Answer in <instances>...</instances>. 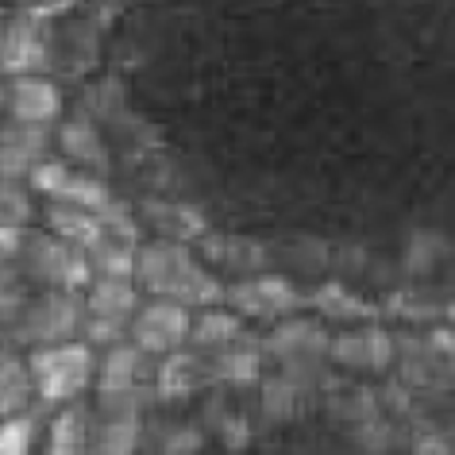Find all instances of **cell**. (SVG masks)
Listing matches in <instances>:
<instances>
[{
	"label": "cell",
	"instance_id": "8992f818",
	"mask_svg": "<svg viewBox=\"0 0 455 455\" xmlns=\"http://www.w3.org/2000/svg\"><path fill=\"white\" fill-rule=\"evenodd\" d=\"M224 301L240 316H255V321H290L305 305L298 286L282 275H255L235 282V286H228Z\"/></svg>",
	"mask_w": 455,
	"mask_h": 455
},
{
	"label": "cell",
	"instance_id": "7c38bea8",
	"mask_svg": "<svg viewBox=\"0 0 455 455\" xmlns=\"http://www.w3.org/2000/svg\"><path fill=\"white\" fill-rule=\"evenodd\" d=\"M4 74L8 77H24L47 66V39H43L39 20H16L4 31Z\"/></svg>",
	"mask_w": 455,
	"mask_h": 455
},
{
	"label": "cell",
	"instance_id": "2e32d148",
	"mask_svg": "<svg viewBox=\"0 0 455 455\" xmlns=\"http://www.w3.org/2000/svg\"><path fill=\"white\" fill-rule=\"evenodd\" d=\"M143 355L147 351H140L135 344L108 347V355L100 359V371H97V390L100 394H132L143 374Z\"/></svg>",
	"mask_w": 455,
	"mask_h": 455
},
{
	"label": "cell",
	"instance_id": "e0dca14e",
	"mask_svg": "<svg viewBox=\"0 0 455 455\" xmlns=\"http://www.w3.org/2000/svg\"><path fill=\"white\" fill-rule=\"evenodd\" d=\"M143 216L151 220V228L163 240H193V235H209L204 232V220H201V212L197 209H189V204H170V201H147L143 204Z\"/></svg>",
	"mask_w": 455,
	"mask_h": 455
},
{
	"label": "cell",
	"instance_id": "4fadbf2b",
	"mask_svg": "<svg viewBox=\"0 0 455 455\" xmlns=\"http://www.w3.org/2000/svg\"><path fill=\"white\" fill-rule=\"evenodd\" d=\"M135 313H140V290H135V278H97L93 286H89L85 316L132 324Z\"/></svg>",
	"mask_w": 455,
	"mask_h": 455
},
{
	"label": "cell",
	"instance_id": "9a60e30c",
	"mask_svg": "<svg viewBox=\"0 0 455 455\" xmlns=\"http://www.w3.org/2000/svg\"><path fill=\"white\" fill-rule=\"evenodd\" d=\"M59 147L66 151V158L82 163L85 170H97V174H105L108 151H105V140H100V132L93 128V120H85V116L66 120L62 132H59Z\"/></svg>",
	"mask_w": 455,
	"mask_h": 455
},
{
	"label": "cell",
	"instance_id": "30bf717a",
	"mask_svg": "<svg viewBox=\"0 0 455 455\" xmlns=\"http://www.w3.org/2000/svg\"><path fill=\"white\" fill-rule=\"evenodd\" d=\"M4 108L8 120L20 124H51L62 116V89L39 74L8 77L4 85Z\"/></svg>",
	"mask_w": 455,
	"mask_h": 455
},
{
	"label": "cell",
	"instance_id": "cb8c5ba5",
	"mask_svg": "<svg viewBox=\"0 0 455 455\" xmlns=\"http://www.w3.org/2000/svg\"><path fill=\"white\" fill-rule=\"evenodd\" d=\"M93 420L82 405H70L54 417L51 425V443H47V455H85V448L93 443Z\"/></svg>",
	"mask_w": 455,
	"mask_h": 455
},
{
	"label": "cell",
	"instance_id": "603a6c76",
	"mask_svg": "<svg viewBox=\"0 0 455 455\" xmlns=\"http://www.w3.org/2000/svg\"><path fill=\"white\" fill-rule=\"evenodd\" d=\"M0 413L8 417H20V413H28V402H31V394H36V379H31V363H24L16 355L12 347L4 351V374H0Z\"/></svg>",
	"mask_w": 455,
	"mask_h": 455
},
{
	"label": "cell",
	"instance_id": "44dd1931",
	"mask_svg": "<svg viewBox=\"0 0 455 455\" xmlns=\"http://www.w3.org/2000/svg\"><path fill=\"white\" fill-rule=\"evenodd\" d=\"M305 397H309V390H305L301 382H293L290 374H270V379H263V397H259V405H263V417L275 420V425H286V420H293L305 409Z\"/></svg>",
	"mask_w": 455,
	"mask_h": 455
},
{
	"label": "cell",
	"instance_id": "ba28073f",
	"mask_svg": "<svg viewBox=\"0 0 455 455\" xmlns=\"http://www.w3.org/2000/svg\"><path fill=\"white\" fill-rule=\"evenodd\" d=\"M267 351L282 367H286V363L328 359L332 355V332H328L324 321H316V316H290V321H278V328L270 332Z\"/></svg>",
	"mask_w": 455,
	"mask_h": 455
},
{
	"label": "cell",
	"instance_id": "836d02e7",
	"mask_svg": "<svg viewBox=\"0 0 455 455\" xmlns=\"http://www.w3.org/2000/svg\"><path fill=\"white\" fill-rule=\"evenodd\" d=\"M443 316H448V321H451V324H455V301H451V305H448V309H443Z\"/></svg>",
	"mask_w": 455,
	"mask_h": 455
},
{
	"label": "cell",
	"instance_id": "277c9868",
	"mask_svg": "<svg viewBox=\"0 0 455 455\" xmlns=\"http://www.w3.org/2000/svg\"><path fill=\"white\" fill-rule=\"evenodd\" d=\"M85 324V309L74 301V293H43L31 305H24V316H20V339L36 347H54V344H70L74 332H82Z\"/></svg>",
	"mask_w": 455,
	"mask_h": 455
},
{
	"label": "cell",
	"instance_id": "5bb4252c",
	"mask_svg": "<svg viewBox=\"0 0 455 455\" xmlns=\"http://www.w3.org/2000/svg\"><path fill=\"white\" fill-rule=\"evenodd\" d=\"M216 379L212 374V359L204 363L197 351H174V355L163 359L158 367V394L163 397H186V394H197L201 386H209Z\"/></svg>",
	"mask_w": 455,
	"mask_h": 455
},
{
	"label": "cell",
	"instance_id": "d6a6232c",
	"mask_svg": "<svg viewBox=\"0 0 455 455\" xmlns=\"http://www.w3.org/2000/svg\"><path fill=\"white\" fill-rule=\"evenodd\" d=\"M432 344H436V351L448 359L451 379H455V332H448V328H436V332H432Z\"/></svg>",
	"mask_w": 455,
	"mask_h": 455
},
{
	"label": "cell",
	"instance_id": "83f0119b",
	"mask_svg": "<svg viewBox=\"0 0 455 455\" xmlns=\"http://www.w3.org/2000/svg\"><path fill=\"white\" fill-rule=\"evenodd\" d=\"M31 443H36V417H8L0 428V455H31Z\"/></svg>",
	"mask_w": 455,
	"mask_h": 455
},
{
	"label": "cell",
	"instance_id": "ac0fdd59",
	"mask_svg": "<svg viewBox=\"0 0 455 455\" xmlns=\"http://www.w3.org/2000/svg\"><path fill=\"white\" fill-rule=\"evenodd\" d=\"M243 339V316L235 309H204L197 321H193V339L189 344L197 351H224Z\"/></svg>",
	"mask_w": 455,
	"mask_h": 455
},
{
	"label": "cell",
	"instance_id": "1f68e13d",
	"mask_svg": "<svg viewBox=\"0 0 455 455\" xmlns=\"http://www.w3.org/2000/svg\"><path fill=\"white\" fill-rule=\"evenodd\" d=\"M201 443H204L201 428H178V432H170V436L163 440V455H197Z\"/></svg>",
	"mask_w": 455,
	"mask_h": 455
},
{
	"label": "cell",
	"instance_id": "4dcf8cb0",
	"mask_svg": "<svg viewBox=\"0 0 455 455\" xmlns=\"http://www.w3.org/2000/svg\"><path fill=\"white\" fill-rule=\"evenodd\" d=\"M413 455H455V443L440 428H420L413 436Z\"/></svg>",
	"mask_w": 455,
	"mask_h": 455
},
{
	"label": "cell",
	"instance_id": "ffe728a7",
	"mask_svg": "<svg viewBox=\"0 0 455 455\" xmlns=\"http://www.w3.org/2000/svg\"><path fill=\"white\" fill-rule=\"evenodd\" d=\"M59 204H74V209H85V212H112V189L105 186L100 174H89V170H70L62 181V189L54 193Z\"/></svg>",
	"mask_w": 455,
	"mask_h": 455
},
{
	"label": "cell",
	"instance_id": "8fae6325",
	"mask_svg": "<svg viewBox=\"0 0 455 455\" xmlns=\"http://www.w3.org/2000/svg\"><path fill=\"white\" fill-rule=\"evenodd\" d=\"M4 181H20V174H31L39 163H47V147H51V128L47 124H4Z\"/></svg>",
	"mask_w": 455,
	"mask_h": 455
},
{
	"label": "cell",
	"instance_id": "7402d4cb",
	"mask_svg": "<svg viewBox=\"0 0 455 455\" xmlns=\"http://www.w3.org/2000/svg\"><path fill=\"white\" fill-rule=\"evenodd\" d=\"M212 374L216 382H232V386H251L263 379V351L255 344H232L212 355Z\"/></svg>",
	"mask_w": 455,
	"mask_h": 455
},
{
	"label": "cell",
	"instance_id": "3957f363",
	"mask_svg": "<svg viewBox=\"0 0 455 455\" xmlns=\"http://www.w3.org/2000/svg\"><path fill=\"white\" fill-rule=\"evenodd\" d=\"M24 267L31 278L47 282V286L59 293H77L97 275L82 247H74L66 240H51V235H28Z\"/></svg>",
	"mask_w": 455,
	"mask_h": 455
},
{
	"label": "cell",
	"instance_id": "9c48e42d",
	"mask_svg": "<svg viewBox=\"0 0 455 455\" xmlns=\"http://www.w3.org/2000/svg\"><path fill=\"white\" fill-rule=\"evenodd\" d=\"M394 336L386 332L382 324H367V328H351V332H339L332 339V359L347 371H371V374H382L390 371L394 363Z\"/></svg>",
	"mask_w": 455,
	"mask_h": 455
},
{
	"label": "cell",
	"instance_id": "52a82bcc",
	"mask_svg": "<svg viewBox=\"0 0 455 455\" xmlns=\"http://www.w3.org/2000/svg\"><path fill=\"white\" fill-rule=\"evenodd\" d=\"M132 394H100V413L93 417V455L135 451V443H140V405H135Z\"/></svg>",
	"mask_w": 455,
	"mask_h": 455
},
{
	"label": "cell",
	"instance_id": "7a4b0ae2",
	"mask_svg": "<svg viewBox=\"0 0 455 455\" xmlns=\"http://www.w3.org/2000/svg\"><path fill=\"white\" fill-rule=\"evenodd\" d=\"M28 363H31V379H36V394L47 405H70L77 394L89 390V382L100 371V363L93 359V347L85 339L36 347L28 355Z\"/></svg>",
	"mask_w": 455,
	"mask_h": 455
},
{
	"label": "cell",
	"instance_id": "d4e9b609",
	"mask_svg": "<svg viewBox=\"0 0 455 455\" xmlns=\"http://www.w3.org/2000/svg\"><path fill=\"white\" fill-rule=\"evenodd\" d=\"M313 305L316 309H321L324 316H332V321H363V316H367V321H374V316H379V309H374V305H367V301H359L355 293H347L344 286H321L313 293Z\"/></svg>",
	"mask_w": 455,
	"mask_h": 455
},
{
	"label": "cell",
	"instance_id": "f546056e",
	"mask_svg": "<svg viewBox=\"0 0 455 455\" xmlns=\"http://www.w3.org/2000/svg\"><path fill=\"white\" fill-rule=\"evenodd\" d=\"M31 216V201L20 181H4V228H24Z\"/></svg>",
	"mask_w": 455,
	"mask_h": 455
},
{
	"label": "cell",
	"instance_id": "6da1fadb",
	"mask_svg": "<svg viewBox=\"0 0 455 455\" xmlns=\"http://www.w3.org/2000/svg\"><path fill=\"white\" fill-rule=\"evenodd\" d=\"M135 286L147 290L151 298L181 301V305H204L212 309L224 301L228 286H220L209 270H204L186 243L174 240H155L140 247V267H135Z\"/></svg>",
	"mask_w": 455,
	"mask_h": 455
},
{
	"label": "cell",
	"instance_id": "4316f807",
	"mask_svg": "<svg viewBox=\"0 0 455 455\" xmlns=\"http://www.w3.org/2000/svg\"><path fill=\"white\" fill-rule=\"evenodd\" d=\"M209 425H212V432L220 436V443H224L228 451H243L247 443H251V425H247L243 417H235V413H224V405H220V402L212 405Z\"/></svg>",
	"mask_w": 455,
	"mask_h": 455
},
{
	"label": "cell",
	"instance_id": "484cf974",
	"mask_svg": "<svg viewBox=\"0 0 455 455\" xmlns=\"http://www.w3.org/2000/svg\"><path fill=\"white\" fill-rule=\"evenodd\" d=\"M440 255H448V243L440 232H413V240L405 247V270L409 275H428Z\"/></svg>",
	"mask_w": 455,
	"mask_h": 455
},
{
	"label": "cell",
	"instance_id": "f1b7e54d",
	"mask_svg": "<svg viewBox=\"0 0 455 455\" xmlns=\"http://www.w3.org/2000/svg\"><path fill=\"white\" fill-rule=\"evenodd\" d=\"M351 436H355V443L363 451L382 455V451H390V443H394V425L379 413V417H371V420H363V425L351 428Z\"/></svg>",
	"mask_w": 455,
	"mask_h": 455
},
{
	"label": "cell",
	"instance_id": "5b68a950",
	"mask_svg": "<svg viewBox=\"0 0 455 455\" xmlns=\"http://www.w3.org/2000/svg\"><path fill=\"white\" fill-rule=\"evenodd\" d=\"M193 321H197V316L189 313V305L155 298L135 313L128 336L147 355H174V351H181L186 339H193Z\"/></svg>",
	"mask_w": 455,
	"mask_h": 455
},
{
	"label": "cell",
	"instance_id": "d6986e66",
	"mask_svg": "<svg viewBox=\"0 0 455 455\" xmlns=\"http://www.w3.org/2000/svg\"><path fill=\"white\" fill-rule=\"evenodd\" d=\"M204 255L216 267L235 270V275H251L267 267V251L255 240H235V235H204Z\"/></svg>",
	"mask_w": 455,
	"mask_h": 455
}]
</instances>
